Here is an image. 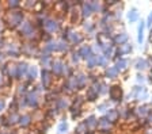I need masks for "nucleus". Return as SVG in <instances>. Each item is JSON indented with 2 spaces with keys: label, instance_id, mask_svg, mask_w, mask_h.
I'll return each mask as SVG.
<instances>
[{
  "label": "nucleus",
  "instance_id": "f257e3e1",
  "mask_svg": "<svg viewBox=\"0 0 152 134\" xmlns=\"http://www.w3.org/2000/svg\"><path fill=\"white\" fill-rule=\"evenodd\" d=\"M142 33H144V23H140V26H139V38H137V41L141 43L142 42Z\"/></svg>",
  "mask_w": 152,
  "mask_h": 134
},
{
  "label": "nucleus",
  "instance_id": "f03ea898",
  "mask_svg": "<svg viewBox=\"0 0 152 134\" xmlns=\"http://www.w3.org/2000/svg\"><path fill=\"white\" fill-rule=\"evenodd\" d=\"M117 72H118V69H117V68H111V69H109V70H107V76L114 77V76H115V75H117Z\"/></svg>",
  "mask_w": 152,
  "mask_h": 134
},
{
  "label": "nucleus",
  "instance_id": "7ed1b4c3",
  "mask_svg": "<svg viewBox=\"0 0 152 134\" xmlns=\"http://www.w3.org/2000/svg\"><path fill=\"white\" fill-rule=\"evenodd\" d=\"M128 18H129V20H132V22H133V20H136V19H137V14H136V11L133 10L132 12H129Z\"/></svg>",
  "mask_w": 152,
  "mask_h": 134
},
{
  "label": "nucleus",
  "instance_id": "20e7f679",
  "mask_svg": "<svg viewBox=\"0 0 152 134\" xmlns=\"http://www.w3.org/2000/svg\"><path fill=\"white\" fill-rule=\"evenodd\" d=\"M125 65H126V61L121 60L120 62H118V65H117V69H124V68H125Z\"/></svg>",
  "mask_w": 152,
  "mask_h": 134
},
{
  "label": "nucleus",
  "instance_id": "39448f33",
  "mask_svg": "<svg viewBox=\"0 0 152 134\" xmlns=\"http://www.w3.org/2000/svg\"><path fill=\"white\" fill-rule=\"evenodd\" d=\"M90 14H91V8H90V6L84 4V15H90Z\"/></svg>",
  "mask_w": 152,
  "mask_h": 134
},
{
  "label": "nucleus",
  "instance_id": "423d86ee",
  "mask_svg": "<svg viewBox=\"0 0 152 134\" xmlns=\"http://www.w3.org/2000/svg\"><path fill=\"white\" fill-rule=\"evenodd\" d=\"M148 26H152V14L148 16Z\"/></svg>",
  "mask_w": 152,
  "mask_h": 134
},
{
  "label": "nucleus",
  "instance_id": "0eeeda50",
  "mask_svg": "<svg viewBox=\"0 0 152 134\" xmlns=\"http://www.w3.org/2000/svg\"><path fill=\"white\" fill-rule=\"evenodd\" d=\"M1 107H3V102H0V110H1Z\"/></svg>",
  "mask_w": 152,
  "mask_h": 134
}]
</instances>
